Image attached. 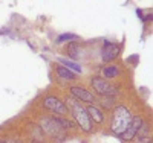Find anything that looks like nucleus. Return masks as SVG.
Returning <instances> with one entry per match:
<instances>
[{
  "instance_id": "nucleus-7",
  "label": "nucleus",
  "mask_w": 153,
  "mask_h": 143,
  "mask_svg": "<svg viewBox=\"0 0 153 143\" xmlns=\"http://www.w3.org/2000/svg\"><path fill=\"white\" fill-rule=\"evenodd\" d=\"M71 95H72L74 98H76V99H80V100H83V102H89V103H92V102L95 100L94 95H91V93H89L86 88H83V87H71Z\"/></svg>"
},
{
  "instance_id": "nucleus-16",
  "label": "nucleus",
  "mask_w": 153,
  "mask_h": 143,
  "mask_svg": "<svg viewBox=\"0 0 153 143\" xmlns=\"http://www.w3.org/2000/svg\"><path fill=\"white\" fill-rule=\"evenodd\" d=\"M32 143H42V142H38V140H34V142H32Z\"/></svg>"
},
{
  "instance_id": "nucleus-10",
  "label": "nucleus",
  "mask_w": 153,
  "mask_h": 143,
  "mask_svg": "<svg viewBox=\"0 0 153 143\" xmlns=\"http://www.w3.org/2000/svg\"><path fill=\"white\" fill-rule=\"evenodd\" d=\"M57 73H58L60 78H63V79H75V73L71 72L66 67H63V66H58L57 67Z\"/></svg>"
},
{
  "instance_id": "nucleus-2",
  "label": "nucleus",
  "mask_w": 153,
  "mask_h": 143,
  "mask_svg": "<svg viewBox=\"0 0 153 143\" xmlns=\"http://www.w3.org/2000/svg\"><path fill=\"white\" fill-rule=\"evenodd\" d=\"M68 105L71 107V113H72V116H74L75 122L81 126L83 131L91 133L92 129H94V123H92L91 117H89V114H87L86 108L81 107V103H78L74 98H71V99L68 100Z\"/></svg>"
},
{
  "instance_id": "nucleus-8",
  "label": "nucleus",
  "mask_w": 153,
  "mask_h": 143,
  "mask_svg": "<svg viewBox=\"0 0 153 143\" xmlns=\"http://www.w3.org/2000/svg\"><path fill=\"white\" fill-rule=\"evenodd\" d=\"M86 111H87V114H89V117H91L92 122H98V123L104 122V114L101 113V110H98L97 107L91 105V107L86 108Z\"/></svg>"
},
{
  "instance_id": "nucleus-14",
  "label": "nucleus",
  "mask_w": 153,
  "mask_h": 143,
  "mask_svg": "<svg viewBox=\"0 0 153 143\" xmlns=\"http://www.w3.org/2000/svg\"><path fill=\"white\" fill-rule=\"evenodd\" d=\"M68 52H69V55L72 58H76V55H78V46H76L75 43H71L69 47H68Z\"/></svg>"
},
{
  "instance_id": "nucleus-5",
  "label": "nucleus",
  "mask_w": 153,
  "mask_h": 143,
  "mask_svg": "<svg viewBox=\"0 0 153 143\" xmlns=\"http://www.w3.org/2000/svg\"><path fill=\"white\" fill-rule=\"evenodd\" d=\"M92 87H94L95 92L98 95H101V96H107V95H110V93L115 92V88L106 79H103V78H100V76L92 78Z\"/></svg>"
},
{
  "instance_id": "nucleus-6",
  "label": "nucleus",
  "mask_w": 153,
  "mask_h": 143,
  "mask_svg": "<svg viewBox=\"0 0 153 143\" xmlns=\"http://www.w3.org/2000/svg\"><path fill=\"white\" fill-rule=\"evenodd\" d=\"M120 50H121V47L118 44L110 43V41H104L103 50H101L103 61H112V59H115V58L120 55Z\"/></svg>"
},
{
  "instance_id": "nucleus-13",
  "label": "nucleus",
  "mask_w": 153,
  "mask_h": 143,
  "mask_svg": "<svg viewBox=\"0 0 153 143\" xmlns=\"http://www.w3.org/2000/svg\"><path fill=\"white\" fill-rule=\"evenodd\" d=\"M55 120L60 123V126H61L63 129H65V131H66V129H72V128L75 126V123H72V122H68V120L61 119V117H55Z\"/></svg>"
},
{
  "instance_id": "nucleus-1",
  "label": "nucleus",
  "mask_w": 153,
  "mask_h": 143,
  "mask_svg": "<svg viewBox=\"0 0 153 143\" xmlns=\"http://www.w3.org/2000/svg\"><path fill=\"white\" fill-rule=\"evenodd\" d=\"M130 122H132V114L126 105H118L115 108L112 117V131L115 134L121 137V134L129 128Z\"/></svg>"
},
{
  "instance_id": "nucleus-12",
  "label": "nucleus",
  "mask_w": 153,
  "mask_h": 143,
  "mask_svg": "<svg viewBox=\"0 0 153 143\" xmlns=\"http://www.w3.org/2000/svg\"><path fill=\"white\" fill-rule=\"evenodd\" d=\"M120 73V69L117 66H107L104 69V76L106 78H115V76H118Z\"/></svg>"
},
{
  "instance_id": "nucleus-3",
  "label": "nucleus",
  "mask_w": 153,
  "mask_h": 143,
  "mask_svg": "<svg viewBox=\"0 0 153 143\" xmlns=\"http://www.w3.org/2000/svg\"><path fill=\"white\" fill-rule=\"evenodd\" d=\"M42 128L54 139H63L65 136V129L60 126V123L55 120V117H43L42 119Z\"/></svg>"
},
{
  "instance_id": "nucleus-15",
  "label": "nucleus",
  "mask_w": 153,
  "mask_h": 143,
  "mask_svg": "<svg viewBox=\"0 0 153 143\" xmlns=\"http://www.w3.org/2000/svg\"><path fill=\"white\" fill-rule=\"evenodd\" d=\"M75 38H76V35H74V34H66V35L58 37V41H68V40H75Z\"/></svg>"
},
{
  "instance_id": "nucleus-9",
  "label": "nucleus",
  "mask_w": 153,
  "mask_h": 143,
  "mask_svg": "<svg viewBox=\"0 0 153 143\" xmlns=\"http://www.w3.org/2000/svg\"><path fill=\"white\" fill-rule=\"evenodd\" d=\"M60 64L63 67H66L69 69L71 72H76V73H81V67H80V64H76L74 61H69V59H65V58H58Z\"/></svg>"
},
{
  "instance_id": "nucleus-4",
  "label": "nucleus",
  "mask_w": 153,
  "mask_h": 143,
  "mask_svg": "<svg viewBox=\"0 0 153 143\" xmlns=\"http://www.w3.org/2000/svg\"><path fill=\"white\" fill-rule=\"evenodd\" d=\"M43 105L45 108L51 110L52 113H57V114H66L68 113V107H66V103L65 102H61L60 99L54 98V96H48L43 102Z\"/></svg>"
},
{
  "instance_id": "nucleus-11",
  "label": "nucleus",
  "mask_w": 153,
  "mask_h": 143,
  "mask_svg": "<svg viewBox=\"0 0 153 143\" xmlns=\"http://www.w3.org/2000/svg\"><path fill=\"white\" fill-rule=\"evenodd\" d=\"M136 133H138L136 129H135L132 125H129V128H127L126 131L121 134V139H124V140H127V142H129V140H132V139L136 136Z\"/></svg>"
}]
</instances>
